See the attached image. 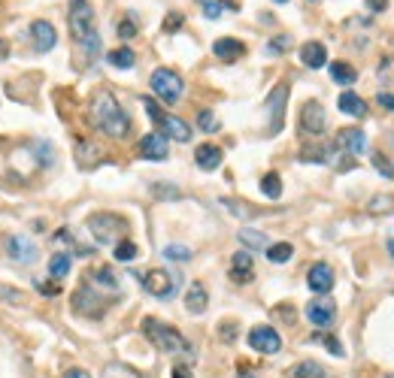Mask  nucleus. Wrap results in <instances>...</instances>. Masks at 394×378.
Listing matches in <instances>:
<instances>
[{
    "instance_id": "1",
    "label": "nucleus",
    "mask_w": 394,
    "mask_h": 378,
    "mask_svg": "<svg viewBox=\"0 0 394 378\" xmlns=\"http://www.w3.org/2000/svg\"><path fill=\"white\" fill-rule=\"evenodd\" d=\"M88 118L100 133L115 136V140H122V136L131 133V118H127V112L118 106V100L109 94V91H97V94L91 97Z\"/></svg>"
},
{
    "instance_id": "2",
    "label": "nucleus",
    "mask_w": 394,
    "mask_h": 378,
    "mask_svg": "<svg viewBox=\"0 0 394 378\" xmlns=\"http://www.w3.org/2000/svg\"><path fill=\"white\" fill-rule=\"evenodd\" d=\"M70 36L79 49H85V58L91 61L100 52V34L94 27V9L88 0H70Z\"/></svg>"
},
{
    "instance_id": "3",
    "label": "nucleus",
    "mask_w": 394,
    "mask_h": 378,
    "mask_svg": "<svg viewBox=\"0 0 394 378\" xmlns=\"http://www.w3.org/2000/svg\"><path fill=\"white\" fill-rule=\"evenodd\" d=\"M143 333L164 354H191L188 339L182 336L179 330H173L170 324H161V321H155V318H146L143 321Z\"/></svg>"
},
{
    "instance_id": "4",
    "label": "nucleus",
    "mask_w": 394,
    "mask_h": 378,
    "mask_svg": "<svg viewBox=\"0 0 394 378\" xmlns=\"http://www.w3.org/2000/svg\"><path fill=\"white\" fill-rule=\"evenodd\" d=\"M85 224L100 245H115L127 233V221L122 215H113V212H94V215H88Z\"/></svg>"
},
{
    "instance_id": "5",
    "label": "nucleus",
    "mask_w": 394,
    "mask_h": 378,
    "mask_svg": "<svg viewBox=\"0 0 394 378\" xmlns=\"http://www.w3.org/2000/svg\"><path fill=\"white\" fill-rule=\"evenodd\" d=\"M143 106H146V112H149L152 122L161 127V133L167 136V140H176V143H188V140H191V127L182 122V118L167 115L158 103H155L152 97H143Z\"/></svg>"
},
{
    "instance_id": "6",
    "label": "nucleus",
    "mask_w": 394,
    "mask_h": 378,
    "mask_svg": "<svg viewBox=\"0 0 394 378\" xmlns=\"http://www.w3.org/2000/svg\"><path fill=\"white\" fill-rule=\"evenodd\" d=\"M149 85H152L155 94L164 100V103H176V100L182 97V91H185L182 76L176 70H170V67H158V70H155L152 79H149Z\"/></svg>"
},
{
    "instance_id": "7",
    "label": "nucleus",
    "mask_w": 394,
    "mask_h": 378,
    "mask_svg": "<svg viewBox=\"0 0 394 378\" xmlns=\"http://www.w3.org/2000/svg\"><path fill=\"white\" fill-rule=\"evenodd\" d=\"M176 288H179L176 275L167 272V270H149L143 275V291L152 293V297H158V300H170L173 293H176Z\"/></svg>"
},
{
    "instance_id": "8",
    "label": "nucleus",
    "mask_w": 394,
    "mask_h": 378,
    "mask_svg": "<svg viewBox=\"0 0 394 378\" xmlns=\"http://www.w3.org/2000/svg\"><path fill=\"white\" fill-rule=\"evenodd\" d=\"M286 103H288V85H276L267 97V115H270V127L267 131L276 136L286 124Z\"/></svg>"
},
{
    "instance_id": "9",
    "label": "nucleus",
    "mask_w": 394,
    "mask_h": 378,
    "mask_svg": "<svg viewBox=\"0 0 394 378\" xmlns=\"http://www.w3.org/2000/svg\"><path fill=\"white\" fill-rule=\"evenodd\" d=\"M328 127V115L318 100H309V103H304V109H300V131L309 133V136H318L325 133Z\"/></svg>"
},
{
    "instance_id": "10",
    "label": "nucleus",
    "mask_w": 394,
    "mask_h": 378,
    "mask_svg": "<svg viewBox=\"0 0 394 378\" xmlns=\"http://www.w3.org/2000/svg\"><path fill=\"white\" fill-rule=\"evenodd\" d=\"M73 309L79 312V315H88V318H100L106 309L104 300L94 297V291H91V284H82V288L73 293Z\"/></svg>"
},
{
    "instance_id": "11",
    "label": "nucleus",
    "mask_w": 394,
    "mask_h": 378,
    "mask_svg": "<svg viewBox=\"0 0 394 378\" xmlns=\"http://www.w3.org/2000/svg\"><path fill=\"white\" fill-rule=\"evenodd\" d=\"M249 345L258 354H276L282 348V339L273 327H255V330H249Z\"/></svg>"
},
{
    "instance_id": "12",
    "label": "nucleus",
    "mask_w": 394,
    "mask_h": 378,
    "mask_svg": "<svg viewBox=\"0 0 394 378\" xmlns=\"http://www.w3.org/2000/svg\"><path fill=\"white\" fill-rule=\"evenodd\" d=\"M6 254L15 263H34L36 261V242L31 236H6Z\"/></svg>"
},
{
    "instance_id": "13",
    "label": "nucleus",
    "mask_w": 394,
    "mask_h": 378,
    "mask_svg": "<svg viewBox=\"0 0 394 378\" xmlns=\"http://www.w3.org/2000/svg\"><path fill=\"white\" fill-rule=\"evenodd\" d=\"M31 40L36 52H52L55 43H58V31L45 22V18H34L31 22Z\"/></svg>"
},
{
    "instance_id": "14",
    "label": "nucleus",
    "mask_w": 394,
    "mask_h": 378,
    "mask_svg": "<svg viewBox=\"0 0 394 378\" xmlns=\"http://www.w3.org/2000/svg\"><path fill=\"white\" fill-rule=\"evenodd\" d=\"M140 154L146 161H167L170 154V143L164 133H146L140 140Z\"/></svg>"
},
{
    "instance_id": "15",
    "label": "nucleus",
    "mask_w": 394,
    "mask_h": 378,
    "mask_svg": "<svg viewBox=\"0 0 394 378\" xmlns=\"http://www.w3.org/2000/svg\"><path fill=\"white\" fill-rule=\"evenodd\" d=\"M307 284L313 293H328L334 288V270L328 263H313L307 272Z\"/></svg>"
},
{
    "instance_id": "16",
    "label": "nucleus",
    "mask_w": 394,
    "mask_h": 378,
    "mask_svg": "<svg viewBox=\"0 0 394 378\" xmlns=\"http://www.w3.org/2000/svg\"><path fill=\"white\" fill-rule=\"evenodd\" d=\"M255 279V261L249 252H237L231 257V282L237 284H249Z\"/></svg>"
},
{
    "instance_id": "17",
    "label": "nucleus",
    "mask_w": 394,
    "mask_h": 378,
    "mask_svg": "<svg viewBox=\"0 0 394 378\" xmlns=\"http://www.w3.org/2000/svg\"><path fill=\"white\" fill-rule=\"evenodd\" d=\"M334 315H337V306L331 300H313L307 306V318L313 321L316 327H331L334 324Z\"/></svg>"
},
{
    "instance_id": "18",
    "label": "nucleus",
    "mask_w": 394,
    "mask_h": 378,
    "mask_svg": "<svg viewBox=\"0 0 394 378\" xmlns=\"http://www.w3.org/2000/svg\"><path fill=\"white\" fill-rule=\"evenodd\" d=\"M337 145L346 149L349 154H361L367 149V136H364L361 127H343V131L337 133Z\"/></svg>"
},
{
    "instance_id": "19",
    "label": "nucleus",
    "mask_w": 394,
    "mask_h": 378,
    "mask_svg": "<svg viewBox=\"0 0 394 378\" xmlns=\"http://www.w3.org/2000/svg\"><path fill=\"white\" fill-rule=\"evenodd\" d=\"M213 54L218 61H225V64H231L237 58H243L246 54V45L240 40H234V36H222V40H216L213 43Z\"/></svg>"
},
{
    "instance_id": "20",
    "label": "nucleus",
    "mask_w": 394,
    "mask_h": 378,
    "mask_svg": "<svg viewBox=\"0 0 394 378\" xmlns=\"http://www.w3.org/2000/svg\"><path fill=\"white\" fill-rule=\"evenodd\" d=\"M300 61H304L309 70H322L328 64V49L318 40L304 43V45H300Z\"/></svg>"
},
{
    "instance_id": "21",
    "label": "nucleus",
    "mask_w": 394,
    "mask_h": 378,
    "mask_svg": "<svg viewBox=\"0 0 394 378\" xmlns=\"http://www.w3.org/2000/svg\"><path fill=\"white\" fill-rule=\"evenodd\" d=\"M185 306H188L191 315H204V312H206V306H209V293H206V288H204L200 282H191V284H188Z\"/></svg>"
},
{
    "instance_id": "22",
    "label": "nucleus",
    "mask_w": 394,
    "mask_h": 378,
    "mask_svg": "<svg viewBox=\"0 0 394 378\" xmlns=\"http://www.w3.org/2000/svg\"><path fill=\"white\" fill-rule=\"evenodd\" d=\"M195 161H197L200 170L213 173V170H218V163H222V149H218V145H213V143H204V145H197Z\"/></svg>"
},
{
    "instance_id": "23",
    "label": "nucleus",
    "mask_w": 394,
    "mask_h": 378,
    "mask_svg": "<svg viewBox=\"0 0 394 378\" xmlns=\"http://www.w3.org/2000/svg\"><path fill=\"white\" fill-rule=\"evenodd\" d=\"M340 112L352 115V118H364V115H367V103H364L355 91H343V94H340Z\"/></svg>"
},
{
    "instance_id": "24",
    "label": "nucleus",
    "mask_w": 394,
    "mask_h": 378,
    "mask_svg": "<svg viewBox=\"0 0 394 378\" xmlns=\"http://www.w3.org/2000/svg\"><path fill=\"white\" fill-rule=\"evenodd\" d=\"M331 79L337 82V85H355V79H358V73H355L352 64H346V61H334L331 64Z\"/></svg>"
},
{
    "instance_id": "25",
    "label": "nucleus",
    "mask_w": 394,
    "mask_h": 378,
    "mask_svg": "<svg viewBox=\"0 0 394 378\" xmlns=\"http://www.w3.org/2000/svg\"><path fill=\"white\" fill-rule=\"evenodd\" d=\"M240 242L246 245V248H252V252H264V248H267L270 242H267V236L261 233V230H252V227H246V230H240Z\"/></svg>"
},
{
    "instance_id": "26",
    "label": "nucleus",
    "mask_w": 394,
    "mask_h": 378,
    "mask_svg": "<svg viewBox=\"0 0 394 378\" xmlns=\"http://www.w3.org/2000/svg\"><path fill=\"white\" fill-rule=\"evenodd\" d=\"M106 61L113 64V67H118V70H131L134 67V61H136V54H134V49H127V45H122V49H113L106 54Z\"/></svg>"
},
{
    "instance_id": "27",
    "label": "nucleus",
    "mask_w": 394,
    "mask_h": 378,
    "mask_svg": "<svg viewBox=\"0 0 394 378\" xmlns=\"http://www.w3.org/2000/svg\"><path fill=\"white\" fill-rule=\"evenodd\" d=\"M70 266H73V257L61 252V254H55L49 261V275L61 282V279H67V275H70Z\"/></svg>"
},
{
    "instance_id": "28",
    "label": "nucleus",
    "mask_w": 394,
    "mask_h": 378,
    "mask_svg": "<svg viewBox=\"0 0 394 378\" xmlns=\"http://www.w3.org/2000/svg\"><path fill=\"white\" fill-rule=\"evenodd\" d=\"M76 158H79L82 167H91V163H97L100 158H104V152H100L94 143H79L76 145Z\"/></svg>"
},
{
    "instance_id": "29",
    "label": "nucleus",
    "mask_w": 394,
    "mask_h": 378,
    "mask_svg": "<svg viewBox=\"0 0 394 378\" xmlns=\"http://www.w3.org/2000/svg\"><path fill=\"white\" fill-rule=\"evenodd\" d=\"M231 6V9H240L237 0H200V9H204L206 18H222V9Z\"/></svg>"
},
{
    "instance_id": "30",
    "label": "nucleus",
    "mask_w": 394,
    "mask_h": 378,
    "mask_svg": "<svg viewBox=\"0 0 394 378\" xmlns=\"http://www.w3.org/2000/svg\"><path fill=\"white\" fill-rule=\"evenodd\" d=\"M288 378H325V370L316 361H304V363H297L295 370L288 372Z\"/></svg>"
},
{
    "instance_id": "31",
    "label": "nucleus",
    "mask_w": 394,
    "mask_h": 378,
    "mask_svg": "<svg viewBox=\"0 0 394 378\" xmlns=\"http://www.w3.org/2000/svg\"><path fill=\"white\" fill-rule=\"evenodd\" d=\"M261 191H264V197L279 200L282 197V179H279V173H267V176L261 179Z\"/></svg>"
},
{
    "instance_id": "32",
    "label": "nucleus",
    "mask_w": 394,
    "mask_h": 378,
    "mask_svg": "<svg viewBox=\"0 0 394 378\" xmlns=\"http://www.w3.org/2000/svg\"><path fill=\"white\" fill-rule=\"evenodd\" d=\"M291 254H295V248H291V242H276V245H267V257L270 263H288Z\"/></svg>"
},
{
    "instance_id": "33",
    "label": "nucleus",
    "mask_w": 394,
    "mask_h": 378,
    "mask_svg": "<svg viewBox=\"0 0 394 378\" xmlns=\"http://www.w3.org/2000/svg\"><path fill=\"white\" fill-rule=\"evenodd\" d=\"M222 206H227V212H231V215H237V218H255L258 215V209H252L249 203H240V200H222Z\"/></svg>"
},
{
    "instance_id": "34",
    "label": "nucleus",
    "mask_w": 394,
    "mask_h": 378,
    "mask_svg": "<svg viewBox=\"0 0 394 378\" xmlns=\"http://www.w3.org/2000/svg\"><path fill=\"white\" fill-rule=\"evenodd\" d=\"M100 288H109V291H118V279H115V272L109 270V266H97L94 275H91Z\"/></svg>"
},
{
    "instance_id": "35",
    "label": "nucleus",
    "mask_w": 394,
    "mask_h": 378,
    "mask_svg": "<svg viewBox=\"0 0 394 378\" xmlns=\"http://www.w3.org/2000/svg\"><path fill=\"white\" fill-rule=\"evenodd\" d=\"M104 378H140V372L127 363H109L104 370Z\"/></svg>"
},
{
    "instance_id": "36",
    "label": "nucleus",
    "mask_w": 394,
    "mask_h": 378,
    "mask_svg": "<svg viewBox=\"0 0 394 378\" xmlns=\"http://www.w3.org/2000/svg\"><path fill=\"white\" fill-rule=\"evenodd\" d=\"M136 254H140V252H136V245L131 242V239H122V242H115V261L131 263Z\"/></svg>"
},
{
    "instance_id": "37",
    "label": "nucleus",
    "mask_w": 394,
    "mask_h": 378,
    "mask_svg": "<svg viewBox=\"0 0 394 378\" xmlns=\"http://www.w3.org/2000/svg\"><path fill=\"white\" fill-rule=\"evenodd\" d=\"M152 197H158V200H179L182 194H179V188H173L170 182H155V185H152Z\"/></svg>"
},
{
    "instance_id": "38",
    "label": "nucleus",
    "mask_w": 394,
    "mask_h": 378,
    "mask_svg": "<svg viewBox=\"0 0 394 378\" xmlns=\"http://www.w3.org/2000/svg\"><path fill=\"white\" fill-rule=\"evenodd\" d=\"M164 257H167V261H176V263H185L191 257V248L188 245H167L164 248Z\"/></svg>"
},
{
    "instance_id": "39",
    "label": "nucleus",
    "mask_w": 394,
    "mask_h": 378,
    "mask_svg": "<svg viewBox=\"0 0 394 378\" xmlns=\"http://www.w3.org/2000/svg\"><path fill=\"white\" fill-rule=\"evenodd\" d=\"M197 124H200V131H206V133H216L218 131V118L209 112V109H204V112L197 115Z\"/></svg>"
},
{
    "instance_id": "40",
    "label": "nucleus",
    "mask_w": 394,
    "mask_h": 378,
    "mask_svg": "<svg viewBox=\"0 0 394 378\" xmlns=\"http://www.w3.org/2000/svg\"><path fill=\"white\" fill-rule=\"evenodd\" d=\"M304 161L309 163H328V152L322 149V145H316V149H304V154H300Z\"/></svg>"
},
{
    "instance_id": "41",
    "label": "nucleus",
    "mask_w": 394,
    "mask_h": 378,
    "mask_svg": "<svg viewBox=\"0 0 394 378\" xmlns=\"http://www.w3.org/2000/svg\"><path fill=\"white\" fill-rule=\"evenodd\" d=\"M36 291H40V293H45V297H55V293H61V282H58V279L36 282Z\"/></svg>"
},
{
    "instance_id": "42",
    "label": "nucleus",
    "mask_w": 394,
    "mask_h": 378,
    "mask_svg": "<svg viewBox=\"0 0 394 378\" xmlns=\"http://www.w3.org/2000/svg\"><path fill=\"white\" fill-rule=\"evenodd\" d=\"M373 167H377V170H379V173H382V176H386V179H394V167H391V163H388L386 158H382L379 152L373 154Z\"/></svg>"
},
{
    "instance_id": "43",
    "label": "nucleus",
    "mask_w": 394,
    "mask_h": 378,
    "mask_svg": "<svg viewBox=\"0 0 394 378\" xmlns=\"http://www.w3.org/2000/svg\"><path fill=\"white\" fill-rule=\"evenodd\" d=\"M134 34H136V24H134V15H131V18H125V22L118 24V36H122V40H131Z\"/></svg>"
},
{
    "instance_id": "44",
    "label": "nucleus",
    "mask_w": 394,
    "mask_h": 378,
    "mask_svg": "<svg viewBox=\"0 0 394 378\" xmlns=\"http://www.w3.org/2000/svg\"><path fill=\"white\" fill-rule=\"evenodd\" d=\"M182 22H185V15H179V13H170V18H167V22H164V31H167V34L179 31V27H182Z\"/></svg>"
},
{
    "instance_id": "45",
    "label": "nucleus",
    "mask_w": 394,
    "mask_h": 378,
    "mask_svg": "<svg viewBox=\"0 0 394 378\" xmlns=\"http://www.w3.org/2000/svg\"><path fill=\"white\" fill-rule=\"evenodd\" d=\"M370 209L373 212H388L391 209V197H377V200L370 203Z\"/></svg>"
},
{
    "instance_id": "46",
    "label": "nucleus",
    "mask_w": 394,
    "mask_h": 378,
    "mask_svg": "<svg viewBox=\"0 0 394 378\" xmlns=\"http://www.w3.org/2000/svg\"><path fill=\"white\" fill-rule=\"evenodd\" d=\"M288 45H291V40H288V36H276V40L270 43V52H286Z\"/></svg>"
},
{
    "instance_id": "47",
    "label": "nucleus",
    "mask_w": 394,
    "mask_h": 378,
    "mask_svg": "<svg viewBox=\"0 0 394 378\" xmlns=\"http://www.w3.org/2000/svg\"><path fill=\"white\" fill-rule=\"evenodd\" d=\"M325 345H328V348H331V351H334L337 357H343V345H340V342H337V339H334V336H325Z\"/></svg>"
},
{
    "instance_id": "48",
    "label": "nucleus",
    "mask_w": 394,
    "mask_h": 378,
    "mask_svg": "<svg viewBox=\"0 0 394 378\" xmlns=\"http://www.w3.org/2000/svg\"><path fill=\"white\" fill-rule=\"evenodd\" d=\"M377 103L386 106V109H394V94H386V91H382V94H377Z\"/></svg>"
},
{
    "instance_id": "49",
    "label": "nucleus",
    "mask_w": 394,
    "mask_h": 378,
    "mask_svg": "<svg viewBox=\"0 0 394 378\" xmlns=\"http://www.w3.org/2000/svg\"><path fill=\"white\" fill-rule=\"evenodd\" d=\"M222 339H225V342H234V327H222Z\"/></svg>"
},
{
    "instance_id": "50",
    "label": "nucleus",
    "mask_w": 394,
    "mask_h": 378,
    "mask_svg": "<svg viewBox=\"0 0 394 378\" xmlns=\"http://www.w3.org/2000/svg\"><path fill=\"white\" fill-rule=\"evenodd\" d=\"M64 378H91V375H88L85 370H70V372L64 375Z\"/></svg>"
},
{
    "instance_id": "51",
    "label": "nucleus",
    "mask_w": 394,
    "mask_h": 378,
    "mask_svg": "<svg viewBox=\"0 0 394 378\" xmlns=\"http://www.w3.org/2000/svg\"><path fill=\"white\" fill-rule=\"evenodd\" d=\"M367 6H370V9H386L388 0H367Z\"/></svg>"
},
{
    "instance_id": "52",
    "label": "nucleus",
    "mask_w": 394,
    "mask_h": 378,
    "mask_svg": "<svg viewBox=\"0 0 394 378\" xmlns=\"http://www.w3.org/2000/svg\"><path fill=\"white\" fill-rule=\"evenodd\" d=\"M9 58V45H6V40H0V61H6Z\"/></svg>"
},
{
    "instance_id": "53",
    "label": "nucleus",
    "mask_w": 394,
    "mask_h": 378,
    "mask_svg": "<svg viewBox=\"0 0 394 378\" xmlns=\"http://www.w3.org/2000/svg\"><path fill=\"white\" fill-rule=\"evenodd\" d=\"M176 378H188V366H176V372H173Z\"/></svg>"
},
{
    "instance_id": "54",
    "label": "nucleus",
    "mask_w": 394,
    "mask_h": 378,
    "mask_svg": "<svg viewBox=\"0 0 394 378\" xmlns=\"http://www.w3.org/2000/svg\"><path fill=\"white\" fill-rule=\"evenodd\" d=\"M388 252H391V257H394V236L388 239Z\"/></svg>"
},
{
    "instance_id": "55",
    "label": "nucleus",
    "mask_w": 394,
    "mask_h": 378,
    "mask_svg": "<svg viewBox=\"0 0 394 378\" xmlns=\"http://www.w3.org/2000/svg\"><path fill=\"white\" fill-rule=\"evenodd\" d=\"M276 3H288V0H276Z\"/></svg>"
},
{
    "instance_id": "56",
    "label": "nucleus",
    "mask_w": 394,
    "mask_h": 378,
    "mask_svg": "<svg viewBox=\"0 0 394 378\" xmlns=\"http://www.w3.org/2000/svg\"><path fill=\"white\" fill-rule=\"evenodd\" d=\"M240 378H255V375H240Z\"/></svg>"
},
{
    "instance_id": "57",
    "label": "nucleus",
    "mask_w": 394,
    "mask_h": 378,
    "mask_svg": "<svg viewBox=\"0 0 394 378\" xmlns=\"http://www.w3.org/2000/svg\"><path fill=\"white\" fill-rule=\"evenodd\" d=\"M391 378H394V375H391Z\"/></svg>"
}]
</instances>
